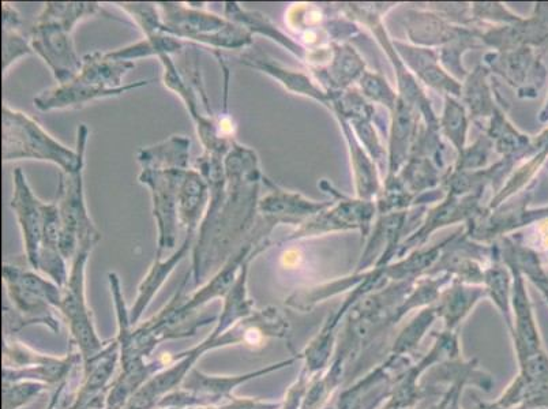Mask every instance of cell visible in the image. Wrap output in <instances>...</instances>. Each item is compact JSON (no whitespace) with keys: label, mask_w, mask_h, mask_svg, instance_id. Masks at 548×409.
I'll return each instance as SVG.
<instances>
[{"label":"cell","mask_w":548,"mask_h":409,"mask_svg":"<svg viewBox=\"0 0 548 409\" xmlns=\"http://www.w3.org/2000/svg\"><path fill=\"white\" fill-rule=\"evenodd\" d=\"M191 141L183 135H172L167 141L141 149L137 159L142 168L152 170H189Z\"/></svg>","instance_id":"obj_15"},{"label":"cell","mask_w":548,"mask_h":409,"mask_svg":"<svg viewBox=\"0 0 548 409\" xmlns=\"http://www.w3.org/2000/svg\"><path fill=\"white\" fill-rule=\"evenodd\" d=\"M415 129L414 107L399 97L393 110L392 138H390L389 180L394 178L396 171L407 157L409 141Z\"/></svg>","instance_id":"obj_17"},{"label":"cell","mask_w":548,"mask_h":409,"mask_svg":"<svg viewBox=\"0 0 548 409\" xmlns=\"http://www.w3.org/2000/svg\"><path fill=\"white\" fill-rule=\"evenodd\" d=\"M47 384L39 381L3 382V409H18L39 396Z\"/></svg>","instance_id":"obj_23"},{"label":"cell","mask_w":548,"mask_h":409,"mask_svg":"<svg viewBox=\"0 0 548 409\" xmlns=\"http://www.w3.org/2000/svg\"><path fill=\"white\" fill-rule=\"evenodd\" d=\"M194 239V235H185L182 246H180L178 251H175L171 257H168L165 261L156 260L155 258L152 268H150L148 275H146L140 288H138L137 302H135L133 309L130 310L131 325L137 324V321L140 320L146 307H148L149 303L152 302V299L155 298L157 291L163 287L164 281L170 277L176 266H178L182 260H185L191 247H194Z\"/></svg>","instance_id":"obj_12"},{"label":"cell","mask_w":548,"mask_h":409,"mask_svg":"<svg viewBox=\"0 0 548 409\" xmlns=\"http://www.w3.org/2000/svg\"><path fill=\"white\" fill-rule=\"evenodd\" d=\"M55 202L58 204L60 216V253L65 260L73 261L80 247L93 250L101 239V234L86 208L84 168L74 174L60 171Z\"/></svg>","instance_id":"obj_5"},{"label":"cell","mask_w":548,"mask_h":409,"mask_svg":"<svg viewBox=\"0 0 548 409\" xmlns=\"http://www.w3.org/2000/svg\"><path fill=\"white\" fill-rule=\"evenodd\" d=\"M442 127L445 134L448 135L454 148L459 150L460 159L464 156L465 131H467V116L464 108L453 99H446V108L444 118H442Z\"/></svg>","instance_id":"obj_21"},{"label":"cell","mask_w":548,"mask_h":409,"mask_svg":"<svg viewBox=\"0 0 548 409\" xmlns=\"http://www.w3.org/2000/svg\"><path fill=\"white\" fill-rule=\"evenodd\" d=\"M373 216L374 205L370 202L341 200L336 209L304 221L302 227L287 240L307 238V236L343 230V228H360L363 234H367Z\"/></svg>","instance_id":"obj_10"},{"label":"cell","mask_w":548,"mask_h":409,"mask_svg":"<svg viewBox=\"0 0 548 409\" xmlns=\"http://www.w3.org/2000/svg\"><path fill=\"white\" fill-rule=\"evenodd\" d=\"M103 13L99 3L48 2L37 17L30 45L50 67L58 85L73 81L82 69L71 33L78 22Z\"/></svg>","instance_id":"obj_2"},{"label":"cell","mask_w":548,"mask_h":409,"mask_svg":"<svg viewBox=\"0 0 548 409\" xmlns=\"http://www.w3.org/2000/svg\"><path fill=\"white\" fill-rule=\"evenodd\" d=\"M3 281L13 309L21 315L26 326L44 324L59 332L58 321L52 315L51 307L59 309L63 291L59 285L37 276L18 266L3 265Z\"/></svg>","instance_id":"obj_6"},{"label":"cell","mask_w":548,"mask_h":409,"mask_svg":"<svg viewBox=\"0 0 548 409\" xmlns=\"http://www.w3.org/2000/svg\"><path fill=\"white\" fill-rule=\"evenodd\" d=\"M3 73H7L15 60L22 56L33 54L30 41L20 33L21 17L20 14L9 5L3 3Z\"/></svg>","instance_id":"obj_20"},{"label":"cell","mask_w":548,"mask_h":409,"mask_svg":"<svg viewBox=\"0 0 548 409\" xmlns=\"http://www.w3.org/2000/svg\"><path fill=\"white\" fill-rule=\"evenodd\" d=\"M360 84H362V88L367 96L375 101H379V103L388 105L390 110H394L399 99H397L396 93L390 89V86L386 84V80L381 75L363 73L362 78H360Z\"/></svg>","instance_id":"obj_25"},{"label":"cell","mask_w":548,"mask_h":409,"mask_svg":"<svg viewBox=\"0 0 548 409\" xmlns=\"http://www.w3.org/2000/svg\"><path fill=\"white\" fill-rule=\"evenodd\" d=\"M187 171L142 168L138 176L140 183L148 186L152 195L153 216L159 231L156 260H163L164 255L176 247L180 224L179 195Z\"/></svg>","instance_id":"obj_8"},{"label":"cell","mask_w":548,"mask_h":409,"mask_svg":"<svg viewBox=\"0 0 548 409\" xmlns=\"http://www.w3.org/2000/svg\"><path fill=\"white\" fill-rule=\"evenodd\" d=\"M75 397L67 393V378L59 385V389L56 390L55 396L52 397L50 405L47 409H70L71 404L74 403Z\"/></svg>","instance_id":"obj_26"},{"label":"cell","mask_w":548,"mask_h":409,"mask_svg":"<svg viewBox=\"0 0 548 409\" xmlns=\"http://www.w3.org/2000/svg\"><path fill=\"white\" fill-rule=\"evenodd\" d=\"M92 249L80 247L73 258L69 281L63 288L62 303L59 310L69 321L74 344L78 345L84 363L89 362L105 350L104 343L97 337L93 328L92 315L85 298V268Z\"/></svg>","instance_id":"obj_7"},{"label":"cell","mask_w":548,"mask_h":409,"mask_svg":"<svg viewBox=\"0 0 548 409\" xmlns=\"http://www.w3.org/2000/svg\"><path fill=\"white\" fill-rule=\"evenodd\" d=\"M336 52L332 74L334 80L339 82L341 86L348 85L349 81L354 80L359 74L363 75L364 63L351 48L336 47Z\"/></svg>","instance_id":"obj_24"},{"label":"cell","mask_w":548,"mask_h":409,"mask_svg":"<svg viewBox=\"0 0 548 409\" xmlns=\"http://www.w3.org/2000/svg\"><path fill=\"white\" fill-rule=\"evenodd\" d=\"M227 186L219 213L208 223H201L193 247L194 287L216 269L231 253L232 246L250 235L258 210V190L262 176L253 149L234 141L224 160ZM230 258V257H228Z\"/></svg>","instance_id":"obj_1"},{"label":"cell","mask_w":548,"mask_h":409,"mask_svg":"<svg viewBox=\"0 0 548 409\" xmlns=\"http://www.w3.org/2000/svg\"><path fill=\"white\" fill-rule=\"evenodd\" d=\"M183 50L182 40L167 35L164 32H157L155 35L145 36L140 43L120 48V50L107 52L108 58L134 62L135 59L146 58V56H160L179 54Z\"/></svg>","instance_id":"obj_19"},{"label":"cell","mask_w":548,"mask_h":409,"mask_svg":"<svg viewBox=\"0 0 548 409\" xmlns=\"http://www.w3.org/2000/svg\"><path fill=\"white\" fill-rule=\"evenodd\" d=\"M88 137V126L80 125L77 148H67L48 134L36 120L3 104L2 159L5 163L24 159L47 161L66 174H74L84 168Z\"/></svg>","instance_id":"obj_3"},{"label":"cell","mask_w":548,"mask_h":409,"mask_svg":"<svg viewBox=\"0 0 548 409\" xmlns=\"http://www.w3.org/2000/svg\"><path fill=\"white\" fill-rule=\"evenodd\" d=\"M209 198V185L204 176L197 170L187 171L179 195V223L185 228V235L197 234Z\"/></svg>","instance_id":"obj_13"},{"label":"cell","mask_w":548,"mask_h":409,"mask_svg":"<svg viewBox=\"0 0 548 409\" xmlns=\"http://www.w3.org/2000/svg\"><path fill=\"white\" fill-rule=\"evenodd\" d=\"M262 182L269 187L270 193L258 202V212L279 224H303L306 219L309 220V217L321 213L329 206V204H317V202L304 200L302 195L280 189L269 182V179L262 178Z\"/></svg>","instance_id":"obj_11"},{"label":"cell","mask_w":548,"mask_h":409,"mask_svg":"<svg viewBox=\"0 0 548 409\" xmlns=\"http://www.w3.org/2000/svg\"><path fill=\"white\" fill-rule=\"evenodd\" d=\"M161 15L160 32L179 40H190L208 47L242 50L253 44V35L225 17L190 7L186 3H157Z\"/></svg>","instance_id":"obj_4"},{"label":"cell","mask_w":548,"mask_h":409,"mask_svg":"<svg viewBox=\"0 0 548 409\" xmlns=\"http://www.w3.org/2000/svg\"><path fill=\"white\" fill-rule=\"evenodd\" d=\"M482 67L475 71L474 75L468 80L467 88H465V101H467L471 112L474 116H487L490 111H493L491 104L490 90L487 88L486 73H483Z\"/></svg>","instance_id":"obj_22"},{"label":"cell","mask_w":548,"mask_h":409,"mask_svg":"<svg viewBox=\"0 0 548 409\" xmlns=\"http://www.w3.org/2000/svg\"><path fill=\"white\" fill-rule=\"evenodd\" d=\"M224 15L232 24L243 26V28L249 30L251 35L260 33V35L269 37V39L284 45L287 50L294 52L299 58H303L302 47L289 39L288 36H285L283 32H280L277 26H274L264 14L242 9L236 2H225Z\"/></svg>","instance_id":"obj_16"},{"label":"cell","mask_w":548,"mask_h":409,"mask_svg":"<svg viewBox=\"0 0 548 409\" xmlns=\"http://www.w3.org/2000/svg\"><path fill=\"white\" fill-rule=\"evenodd\" d=\"M240 62L245 63L251 69L260 70L262 73L270 75L274 80L280 81L289 92L310 96L321 101V103L330 104V97L317 88L307 75L284 69V67L273 62L272 59L266 58L262 54H254V52L240 56Z\"/></svg>","instance_id":"obj_14"},{"label":"cell","mask_w":548,"mask_h":409,"mask_svg":"<svg viewBox=\"0 0 548 409\" xmlns=\"http://www.w3.org/2000/svg\"><path fill=\"white\" fill-rule=\"evenodd\" d=\"M401 54L405 55V62L409 63L412 70L419 75L420 78L431 88L438 90H446V92L453 93V95L459 96L461 93V86L456 84L452 78L448 77L441 70L437 63V56L429 50H422V48H411L400 45Z\"/></svg>","instance_id":"obj_18"},{"label":"cell","mask_w":548,"mask_h":409,"mask_svg":"<svg viewBox=\"0 0 548 409\" xmlns=\"http://www.w3.org/2000/svg\"><path fill=\"white\" fill-rule=\"evenodd\" d=\"M14 191L10 206L20 224L26 260L33 269L39 270V253L44 227V205L30 189L24 172L15 168Z\"/></svg>","instance_id":"obj_9"}]
</instances>
